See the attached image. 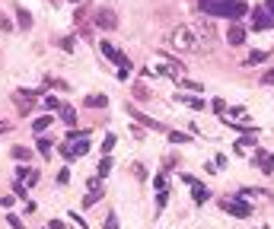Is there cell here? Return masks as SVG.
Masks as SVG:
<instances>
[{"label":"cell","instance_id":"obj_9","mask_svg":"<svg viewBox=\"0 0 274 229\" xmlns=\"http://www.w3.org/2000/svg\"><path fill=\"white\" fill-rule=\"evenodd\" d=\"M96 23H99L102 29H115V23H118V19L112 16V10H99V16H96Z\"/></svg>","mask_w":274,"mask_h":229},{"label":"cell","instance_id":"obj_27","mask_svg":"<svg viewBox=\"0 0 274 229\" xmlns=\"http://www.w3.org/2000/svg\"><path fill=\"white\" fill-rule=\"evenodd\" d=\"M7 220H10V226H13V229H23V220H19V216H7Z\"/></svg>","mask_w":274,"mask_h":229},{"label":"cell","instance_id":"obj_16","mask_svg":"<svg viewBox=\"0 0 274 229\" xmlns=\"http://www.w3.org/2000/svg\"><path fill=\"white\" fill-rule=\"evenodd\" d=\"M115 146V134H106V140H102V156H108Z\"/></svg>","mask_w":274,"mask_h":229},{"label":"cell","instance_id":"obj_5","mask_svg":"<svg viewBox=\"0 0 274 229\" xmlns=\"http://www.w3.org/2000/svg\"><path fill=\"white\" fill-rule=\"evenodd\" d=\"M128 114H131V121H140L144 128H150V130H163V124H160V121H153L150 114H144L140 108H131V105H128Z\"/></svg>","mask_w":274,"mask_h":229},{"label":"cell","instance_id":"obj_20","mask_svg":"<svg viewBox=\"0 0 274 229\" xmlns=\"http://www.w3.org/2000/svg\"><path fill=\"white\" fill-rule=\"evenodd\" d=\"M13 159H29V150L26 146H13Z\"/></svg>","mask_w":274,"mask_h":229},{"label":"cell","instance_id":"obj_26","mask_svg":"<svg viewBox=\"0 0 274 229\" xmlns=\"http://www.w3.org/2000/svg\"><path fill=\"white\" fill-rule=\"evenodd\" d=\"M134 175L137 178H147V172H144V166H140V162H134Z\"/></svg>","mask_w":274,"mask_h":229},{"label":"cell","instance_id":"obj_21","mask_svg":"<svg viewBox=\"0 0 274 229\" xmlns=\"http://www.w3.org/2000/svg\"><path fill=\"white\" fill-rule=\"evenodd\" d=\"M261 83H265V86H274V67H271V70H265V76H261Z\"/></svg>","mask_w":274,"mask_h":229},{"label":"cell","instance_id":"obj_8","mask_svg":"<svg viewBox=\"0 0 274 229\" xmlns=\"http://www.w3.org/2000/svg\"><path fill=\"white\" fill-rule=\"evenodd\" d=\"M227 42H229V45H243V42H245L243 26H229V29H227Z\"/></svg>","mask_w":274,"mask_h":229},{"label":"cell","instance_id":"obj_15","mask_svg":"<svg viewBox=\"0 0 274 229\" xmlns=\"http://www.w3.org/2000/svg\"><path fill=\"white\" fill-rule=\"evenodd\" d=\"M261 61H268V51H252L245 64H261Z\"/></svg>","mask_w":274,"mask_h":229},{"label":"cell","instance_id":"obj_24","mask_svg":"<svg viewBox=\"0 0 274 229\" xmlns=\"http://www.w3.org/2000/svg\"><path fill=\"white\" fill-rule=\"evenodd\" d=\"M23 182H26V185H35V182H38V172H35V169H32V172H29V175L23 178Z\"/></svg>","mask_w":274,"mask_h":229},{"label":"cell","instance_id":"obj_3","mask_svg":"<svg viewBox=\"0 0 274 229\" xmlns=\"http://www.w3.org/2000/svg\"><path fill=\"white\" fill-rule=\"evenodd\" d=\"M182 182H185V185H191V198H195V204H204V200L211 198V191H207L201 182H195L191 175H182Z\"/></svg>","mask_w":274,"mask_h":229},{"label":"cell","instance_id":"obj_13","mask_svg":"<svg viewBox=\"0 0 274 229\" xmlns=\"http://www.w3.org/2000/svg\"><path fill=\"white\" fill-rule=\"evenodd\" d=\"M175 45H182V48H188V45H191L188 29H179V32H175Z\"/></svg>","mask_w":274,"mask_h":229},{"label":"cell","instance_id":"obj_7","mask_svg":"<svg viewBox=\"0 0 274 229\" xmlns=\"http://www.w3.org/2000/svg\"><path fill=\"white\" fill-rule=\"evenodd\" d=\"M86 108H106L108 105V96H102V92H92V96H86L83 99Z\"/></svg>","mask_w":274,"mask_h":229},{"label":"cell","instance_id":"obj_6","mask_svg":"<svg viewBox=\"0 0 274 229\" xmlns=\"http://www.w3.org/2000/svg\"><path fill=\"white\" fill-rule=\"evenodd\" d=\"M227 210H229L233 216H252V204H245V200H243V194L229 200V204H227Z\"/></svg>","mask_w":274,"mask_h":229},{"label":"cell","instance_id":"obj_10","mask_svg":"<svg viewBox=\"0 0 274 229\" xmlns=\"http://www.w3.org/2000/svg\"><path fill=\"white\" fill-rule=\"evenodd\" d=\"M179 102H182V105H188V108H198V112L204 108V102H201L198 96H182V92H179Z\"/></svg>","mask_w":274,"mask_h":229},{"label":"cell","instance_id":"obj_23","mask_svg":"<svg viewBox=\"0 0 274 229\" xmlns=\"http://www.w3.org/2000/svg\"><path fill=\"white\" fill-rule=\"evenodd\" d=\"M45 105H48V108H61V102L54 99V96H45Z\"/></svg>","mask_w":274,"mask_h":229},{"label":"cell","instance_id":"obj_19","mask_svg":"<svg viewBox=\"0 0 274 229\" xmlns=\"http://www.w3.org/2000/svg\"><path fill=\"white\" fill-rule=\"evenodd\" d=\"M16 13H19V26H23V29H29V26H32V16L26 13V10H16Z\"/></svg>","mask_w":274,"mask_h":229},{"label":"cell","instance_id":"obj_18","mask_svg":"<svg viewBox=\"0 0 274 229\" xmlns=\"http://www.w3.org/2000/svg\"><path fill=\"white\" fill-rule=\"evenodd\" d=\"M169 140H172V143H188V134H179V130H172V134H169Z\"/></svg>","mask_w":274,"mask_h":229},{"label":"cell","instance_id":"obj_12","mask_svg":"<svg viewBox=\"0 0 274 229\" xmlns=\"http://www.w3.org/2000/svg\"><path fill=\"white\" fill-rule=\"evenodd\" d=\"M61 118H64V124H70V128L76 124V112L70 105H61Z\"/></svg>","mask_w":274,"mask_h":229},{"label":"cell","instance_id":"obj_31","mask_svg":"<svg viewBox=\"0 0 274 229\" xmlns=\"http://www.w3.org/2000/svg\"><path fill=\"white\" fill-rule=\"evenodd\" d=\"M0 29H10V23H7V19H3V16H0Z\"/></svg>","mask_w":274,"mask_h":229},{"label":"cell","instance_id":"obj_29","mask_svg":"<svg viewBox=\"0 0 274 229\" xmlns=\"http://www.w3.org/2000/svg\"><path fill=\"white\" fill-rule=\"evenodd\" d=\"M108 229H118V216H108V223H106Z\"/></svg>","mask_w":274,"mask_h":229},{"label":"cell","instance_id":"obj_11","mask_svg":"<svg viewBox=\"0 0 274 229\" xmlns=\"http://www.w3.org/2000/svg\"><path fill=\"white\" fill-rule=\"evenodd\" d=\"M54 121V114H42V118H35V124H32V130H35V134H42V130L48 128V124Z\"/></svg>","mask_w":274,"mask_h":229},{"label":"cell","instance_id":"obj_1","mask_svg":"<svg viewBox=\"0 0 274 229\" xmlns=\"http://www.w3.org/2000/svg\"><path fill=\"white\" fill-rule=\"evenodd\" d=\"M198 3H201V10H204V13L223 16V19H233V23H236L239 16L249 13V7H245L243 0H198Z\"/></svg>","mask_w":274,"mask_h":229},{"label":"cell","instance_id":"obj_17","mask_svg":"<svg viewBox=\"0 0 274 229\" xmlns=\"http://www.w3.org/2000/svg\"><path fill=\"white\" fill-rule=\"evenodd\" d=\"M112 166H115V162L108 159V156H102V162H99V175H108V172H112Z\"/></svg>","mask_w":274,"mask_h":229},{"label":"cell","instance_id":"obj_25","mask_svg":"<svg viewBox=\"0 0 274 229\" xmlns=\"http://www.w3.org/2000/svg\"><path fill=\"white\" fill-rule=\"evenodd\" d=\"M182 89H195V92H201V83H188V80H182Z\"/></svg>","mask_w":274,"mask_h":229},{"label":"cell","instance_id":"obj_4","mask_svg":"<svg viewBox=\"0 0 274 229\" xmlns=\"http://www.w3.org/2000/svg\"><path fill=\"white\" fill-rule=\"evenodd\" d=\"M271 26H274V19H271V13H268L265 7L252 10V29H271Z\"/></svg>","mask_w":274,"mask_h":229},{"label":"cell","instance_id":"obj_28","mask_svg":"<svg viewBox=\"0 0 274 229\" xmlns=\"http://www.w3.org/2000/svg\"><path fill=\"white\" fill-rule=\"evenodd\" d=\"M67 216H70V220H74V223H76V226H80V229H86V223L80 220V214H67Z\"/></svg>","mask_w":274,"mask_h":229},{"label":"cell","instance_id":"obj_14","mask_svg":"<svg viewBox=\"0 0 274 229\" xmlns=\"http://www.w3.org/2000/svg\"><path fill=\"white\" fill-rule=\"evenodd\" d=\"M38 153H42L45 159L51 156V140H48V137H38Z\"/></svg>","mask_w":274,"mask_h":229},{"label":"cell","instance_id":"obj_32","mask_svg":"<svg viewBox=\"0 0 274 229\" xmlns=\"http://www.w3.org/2000/svg\"><path fill=\"white\" fill-rule=\"evenodd\" d=\"M3 130H7V124H0V134H3Z\"/></svg>","mask_w":274,"mask_h":229},{"label":"cell","instance_id":"obj_22","mask_svg":"<svg viewBox=\"0 0 274 229\" xmlns=\"http://www.w3.org/2000/svg\"><path fill=\"white\" fill-rule=\"evenodd\" d=\"M99 198H102V191H92V194H86V207H90V204H96Z\"/></svg>","mask_w":274,"mask_h":229},{"label":"cell","instance_id":"obj_2","mask_svg":"<svg viewBox=\"0 0 274 229\" xmlns=\"http://www.w3.org/2000/svg\"><path fill=\"white\" fill-rule=\"evenodd\" d=\"M99 48H102V54H106L108 61H115V64H118V76H122V80H124V76H128V67H131V61H128V57H124V54L118 51V48H115V45H108L106 38H102V42H99Z\"/></svg>","mask_w":274,"mask_h":229},{"label":"cell","instance_id":"obj_30","mask_svg":"<svg viewBox=\"0 0 274 229\" xmlns=\"http://www.w3.org/2000/svg\"><path fill=\"white\" fill-rule=\"evenodd\" d=\"M265 10L271 13V19H274V0H268V3H265Z\"/></svg>","mask_w":274,"mask_h":229}]
</instances>
